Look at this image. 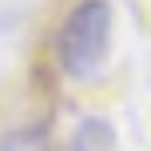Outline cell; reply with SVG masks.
Segmentation results:
<instances>
[{"label": "cell", "instance_id": "cell-1", "mask_svg": "<svg viewBox=\"0 0 151 151\" xmlns=\"http://www.w3.org/2000/svg\"><path fill=\"white\" fill-rule=\"evenodd\" d=\"M111 48V4L107 0H80L56 32V60L64 76L91 80Z\"/></svg>", "mask_w": 151, "mask_h": 151}, {"label": "cell", "instance_id": "cell-2", "mask_svg": "<svg viewBox=\"0 0 151 151\" xmlns=\"http://www.w3.org/2000/svg\"><path fill=\"white\" fill-rule=\"evenodd\" d=\"M111 143H115V135L107 127V119H83L72 139V151H111Z\"/></svg>", "mask_w": 151, "mask_h": 151}, {"label": "cell", "instance_id": "cell-3", "mask_svg": "<svg viewBox=\"0 0 151 151\" xmlns=\"http://www.w3.org/2000/svg\"><path fill=\"white\" fill-rule=\"evenodd\" d=\"M0 151H44V127H16L0 139Z\"/></svg>", "mask_w": 151, "mask_h": 151}]
</instances>
